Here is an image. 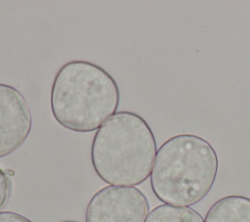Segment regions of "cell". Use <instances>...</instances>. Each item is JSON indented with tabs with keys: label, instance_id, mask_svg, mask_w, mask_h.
Masks as SVG:
<instances>
[{
	"label": "cell",
	"instance_id": "6da1fadb",
	"mask_svg": "<svg viewBox=\"0 0 250 222\" xmlns=\"http://www.w3.org/2000/svg\"><path fill=\"white\" fill-rule=\"evenodd\" d=\"M115 79L100 66L82 60L62 65L51 88V111L55 120L73 132L98 130L119 106Z\"/></svg>",
	"mask_w": 250,
	"mask_h": 222
},
{
	"label": "cell",
	"instance_id": "7a4b0ae2",
	"mask_svg": "<svg viewBox=\"0 0 250 222\" xmlns=\"http://www.w3.org/2000/svg\"><path fill=\"white\" fill-rule=\"evenodd\" d=\"M219 170L213 146L194 134H178L157 150L150 187L163 203L189 207L211 191Z\"/></svg>",
	"mask_w": 250,
	"mask_h": 222
},
{
	"label": "cell",
	"instance_id": "3957f363",
	"mask_svg": "<svg viewBox=\"0 0 250 222\" xmlns=\"http://www.w3.org/2000/svg\"><path fill=\"white\" fill-rule=\"evenodd\" d=\"M156 153L154 134L145 118L136 112L121 111L96 131L91 161L104 182L134 187L150 176Z\"/></svg>",
	"mask_w": 250,
	"mask_h": 222
},
{
	"label": "cell",
	"instance_id": "277c9868",
	"mask_svg": "<svg viewBox=\"0 0 250 222\" xmlns=\"http://www.w3.org/2000/svg\"><path fill=\"white\" fill-rule=\"evenodd\" d=\"M148 209L147 199L138 188L108 185L89 200L85 222H144Z\"/></svg>",
	"mask_w": 250,
	"mask_h": 222
},
{
	"label": "cell",
	"instance_id": "5b68a950",
	"mask_svg": "<svg viewBox=\"0 0 250 222\" xmlns=\"http://www.w3.org/2000/svg\"><path fill=\"white\" fill-rule=\"evenodd\" d=\"M31 127V112L23 95L14 86L0 83V158L16 152Z\"/></svg>",
	"mask_w": 250,
	"mask_h": 222
},
{
	"label": "cell",
	"instance_id": "8992f818",
	"mask_svg": "<svg viewBox=\"0 0 250 222\" xmlns=\"http://www.w3.org/2000/svg\"><path fill=\"white\" fill-rule=\"evenodd\" d=\"M204 222H250V199L239 195L221 198L211 205Z\"/></svg>",
	"mask_w": 250,
	"mask_h": 222
},
{
	"label": "cell",
	"instance_id": "52a82bcc",
	"mask_svg": "<svg viewBox=\"0 0 250 222\" xmlns=\"http://www.w3.org/2000/svg\"><path fill=\"white\" fill-rule=\"evenodd\" d=\"M144 222H204V220L193 208L163 203L152 208Z\"/></svg>",
	"mask_w": 250,
	"mask_h": 222
},
{
	"label": "cell",
	"instance_id": "ba28073f",
	"mask_svg": "<svg viewBox=\"0 0 250 222\" xmlns=\"http://www.w3.org/2000/svg\"><path fill=\"white\" fill-rule=\"evenodd\" d=\"M11 193V180L6 170L0 167V209L7 203Z\"/></svg>",
	"mask_w": 250,
	"mask_h": 222
},
{
	"label": "cell",
	"instance_id": "9c48e42d",
	"mask_svg": "<svg viewBox=\"0 0 250 222\" xmlns=\"http://www.w3.org/2000/svg\"><path fill=\"white\" fill-rule=\"evenodd\" d=\"M0 222H32V221L17 212L0 211Z\"/></svg>",
	"mask_w": 250,
	"mask_h": 222
},
{
	"label": "cell",
	"instance_id": "30bf717a",
	"mask_svg": "<svg viewBox=\"0 0 250 222\" xmlns=\"http://www.w3.org/2000/svg\"><path fill=\"white\" fill-rule=\"evenodd\" d=\"M6 172H7V174H8L9 176H13V175H14V171H13V170L8 169V170H6Z\"/></svg>",
	"mask_w": 250,
	"mask_h": 222
},
{
	"label": "cell",
	"instance_id": "8fae6325",
	"mask_svg": "<svg viewBox=\"0 0 250 222\" xmlns=\"http://www.w3.org/2000/svg\"><path fill=\"white\" fill-rule=\"evenodd\" d=\"M63 222H74V221H63Z\"/></svg>",
	"mask_w": 250,
	"mask_h": 222
}]
</instances>
